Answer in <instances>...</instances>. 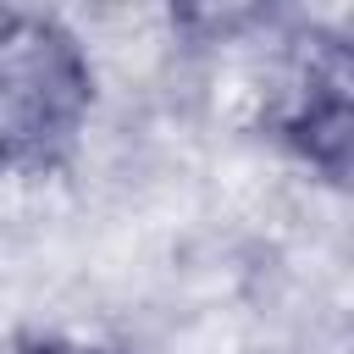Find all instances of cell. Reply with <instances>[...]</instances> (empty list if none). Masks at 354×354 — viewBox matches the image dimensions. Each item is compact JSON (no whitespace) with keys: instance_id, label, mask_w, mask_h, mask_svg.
Returning <instances> with one entry per match:
<instances>
[{"instance_id":"obj_1","label":"cell","mask_w":354,"mask_h":354,"mask_svg":"<svg viewBox=\"0 0 354 354\" xmlns=\"http://www.w3.org/2000/svg\"><path fill=\"white\" fill-rule=\"evenodd\" d=\"M94 111L83 44L39 11H0V171L61 160Z\"/></svg>"},{"instance_id":"obj_4","label":"cell","mask_w":354,"mask_h":354,"mask_svg":"<svg viewBox=\"0 0 354 354\" xmlns=\"http://www.w3.org/2000/svg\"><path fill=\"white\" fill-rule=\"evenodd\" d=\"M22 354H111V348H88V343H61V337H44V343H28Z\"/></svg>"},{"instance_id":"obj_2","label":"cell","mask_w":354,"mask_h":354,"mask_svg":"<svg viewBox=\"0 0 354 354\" xmlns=\"http://www.w3.org/2000/svg\"><path fill=\"white\" fill-rule=\"evenodd\" d=\"M348 88H354L348 44L337 33H310L293 61L288 100L277 111V138L326 183H348V144H354Z\"/></svg>"},{"instance_id":"obj_3","label":"cell","mask_w":354,"mask_h":354,"mask_svg":"<svg viewBox=\"0 0 354 354\" xmlns=\"http://www.w3.org/2000/svg\"><path fill=\"white\" fill-rule=\"evenodd\" d=\"M282 0H166V22L188 44H232L277 17Z\"/></svg>"}]
</instances>
